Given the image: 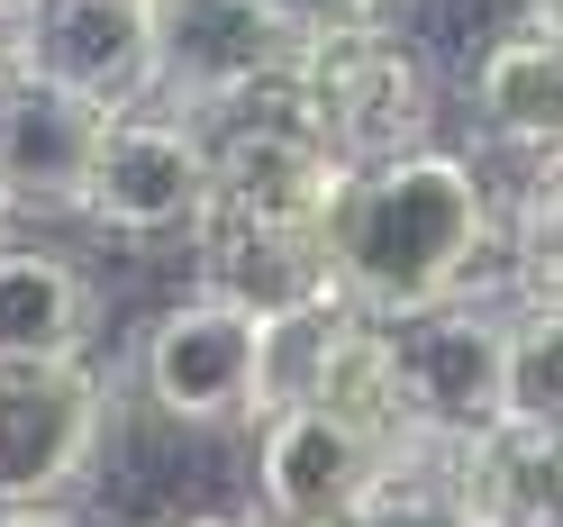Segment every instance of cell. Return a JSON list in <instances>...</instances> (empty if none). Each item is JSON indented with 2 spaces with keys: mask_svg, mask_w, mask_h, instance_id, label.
I'll return each instance as SVG.
<instances>
[{
  "mask_svg": "<svg viewBox=\"0 0 563 527\" xmlns=\"http://www.w3.org/2000/svg\"><path fill=\"white\" fill-rule=\"evenodd\" d=\"M10 74L82 91L91 110L155 100V0H27L10 28Z\"/></svg>",
  "mask_w": 563,
  "mask_h": 527,
  "instance_id": "ba28073f",
  "label": "cell"
},
{
  "mask_svg": "<svg viewBox=\"0 0 563 527\" xmlns=\"http://www.w3.org/2000/svg\"><path fill=\"white\" fill-rule=\"evenodd\" d=\"M509 209L490 173L454 146L364 164L328 219V283L373 319H428L473 300V273L500 255Z\"/></svg>",
  "mask_w": 563,
  "mask_h": 527,
  "instance_id": "6da1fadb",
  "label": "cell"
},
{
  "mask_svg": "<svg viewBox=\"0 0 563 527\" xmlns=\"http://www.w3.org/2000/svg\"><path fill=\"white\" fill-rule=\"evenodd\" d=\"M0 10H27V0H0Z\"/></svg>",
  "mask_w": 563,
  "mask_h": 527,
  "instance_id": "603a6c76",
  "label": "cell"
},
{
  "mask_svg": "<svg viewBox=\"0 0 563 527\" xmlns=\"http://www.w3.org/2000/svg\"><path fill=\"white\" fill-rule=\"evenodd\" d=\"M100 292L74 255L37 237H0V364H74L91 355Z\"/></svg>",
  "mask_w": 563,
  "mask_h": 527,
  "instance_id": "7c38bea8",
  "label": "cell"
},
{
  "mask_svg": "<svg viewBox=\"0 0 563 527\" xmlns=\"http://www.w3.org/2000/svg\"><path fill=\"white\" fill-rule=\"evenodd\" d=\"M391 491V454L336 409H273L255 428V509L282 518H373Z\"/></svg>",
  "mask_w": 563,
  "mask_h": 527,
  "instance_id": "30bf717a",
  "label": "cell"
},
{
  "mask_svg": "<svg viewBox=\"0 0 563 527\" xmlns=\"http://www.w3.org/2000/svg\"><path fill=\"white\" fill-rule=\"evenodd\" d=\"M464 100H473V128L527 173L563 164V37L554 28L518 19L509 37H490L464 74Z\"/></svg>",
  "mask_w": 563,
  "mask_h": 527,
  "instance_id": "8fae6325",
  "label": "cell"
},
{
  "mask_svg": "<svg viewBox=\"0 0 563 527\" xmlns=\"http://www.w3.org/2000/svg\"><path fill=\"white\" fill-rule=\"evenodd\" d=\"M291 110L328 155L345 164H400L418 146H437V74L418 28H355V37H309L282 83Z\"/></svg>",
  "mask_w": 563,
  "mask_h": 527,
  "instance_id": "7a4b0ae2",
  "label": "cell"
},
{
  "mask_svg": "<svg viewBox=\"0 0 563 527\" xmlns=\"http://www.w3.org/2000/svg\"><path fill=\"white\" fill-rule=\"evenodd\" d=\"M245 527H364V518H282V509H245Z\"/></svg>",
  "mask_w": 563,
  "mask_h": 527,
  "instance_id": "e0dca14e",
  "label": "cell"
},
{
  "mask_svg": "<svg viewBox=\"0 0 563 527\" xmlns=\"http://www.w3.org/2000/svg\"><path fill=\"white\" fill-rule=\"evenodd\" d=\"M100 128L110 110H91L82 91H55L37 74L0 83V219H82Z\"/></svg>",
  "mask_w": 563,
  "mask_h": 527,
  "instance_id": "9c48e42d",
  "label": "cell"
},
{
  "mask_svg": "<svg viewBox=\"0 0 563 527\" xmlns=\"http://www.w3.org/2000/svg\"><path fill=\"white\" fill-rule=\"evenodd\" d=\"M300 409H336L345 428H364L400 464V454L418 446L409 382H400V328L373 319V309H345V328H336V345H328V364H319V382H309Z\"/></svg>",
  "mask_w": 563,
  "mask_h": 527,
  "instance_id": "4fadbf2b",
  "label": "cell"
},
{
  "mask_svg": "<svg viewBox=\"0 0 563 527\" xmlns=\"http://www.w3.org/2000/svg\"><path fill=\"white\" fill-rule=\"evenodd\" d=\"M282 19V37H355V28H409L418 0H264Z\"/></svg>",
  "mask_w": 563,
  "mask_h": 527,
  "instance_id": "2e32d148",
  "label": "cell"
},
{
  "mask_svg": "<svg viewBox=\"0 0 563 527\" xmlns=\"http://www.w3.org/2000/svg\"><path fill=\"white\" fill-rule=\"evenodd\" d=\"M518 10L537 19V28H554V37H563V0H518Z\"/></svg>",
  "mask_w": 563,
  "mask_h": 527,
  "instance_id": "d6986e66",
  "label": "cell"
},
{
  "mask_svg": "<svg viewBox=\"0 0 563 527\" xmlns=\"http://www.w3.org/2000/svg\"><path fill=\"white\" fill-rule=\"evenodd\" d=\"M155 527H245V509H183V518H155Z\"/></svg>",
  "mask_w": 563,
  "mask_h": 527,
  "instance_id": "ac0fdd59",
  "label": "cell"
},
{
  "mask_svg": "<svg viewBox=\"0 0 563 527\" xmlns=\"http://www.w3.org/2000/svg\"><path fill=\"white\" fill-rule=\"evenodd\" d=\"M500 273L518 309H563V164H537L509 200V237H500Z\"/></svg>",
  "mask_w": 563,
  "mask_h": 527,
  "instance_id": "5bb4252c",
  "label": "cell"
},
{
  "mask_svg": "<svg viewBox=\"0 0 563 527\" xmlns=\"http://www.w3.org/2000/svg\"><path fill=\"white\" fill-rule=\"evenodd\" d=\"M400 328V382H409V418L418 437L464 446L490 428H518L509 418V364H518V309H428V319H391Z\"/></svg>",
  "mask_w": 563,
  "mask_h": 527,
  "instance_id": "52a82bcc",
  "label": "cell"
},
{
  "mask_svg": "<svg viewBox=\"0 0 563 527\" xmlns=\"http://www.w3.org/2000/svg\"><path fill=\"white\" fill-rule=\"evenodd\" d=\"M300 37H282L264 0H155V100L200 128L282 100Z\"/></svg>",
  "mask_w": 563,
  "mask_h": 527,
  "instance_id": "8992f818",
  "label": "cell"
},
{
  "mask_svg": "<svg viewBox=\"0 0 563 527\" xmlns=\"http://www.w3.org/2000/svg\"><path fill=\"white\" fill-rule=\"evenodd\" d=\"M509 418L527 437L563 446V309H518V364H509Z\"/></svg>",
  "mask_w": 563,
  "mask_h": 527,
  "instance_id": "9a60e30c",
  "label": "cell"
},
{
  "mask_svg": "<svg viewBox=\"0 0 563 527\" xmlns=\"http://www.w3.org/2000/svg\"><path fill=\"white\" fill-rule=\"evenodd\" d=\"M119 392L74 364H0V518H64L100 473Z\"/></svg>",
  "mask_w": 563,
  "mask_h": 527,
  "instance_id": "277c9868",
  "label": "cell"
},
{
  "mask_svg": "<svg viewBox=\"0 0 563 527\" xmlns=\"http://www.w3.org/2000/svg\"><path fill=\"white\" fill-rule=\"evenodd\" d=\"M136 400L164 428H264L273 409V309L191 292L136 337Z\"/></svg>",
  "mask_w": 563,
  "mask_h": 527,
  "instance_id": "3957f363",
  "label": "cell"
},
{
  "mask_svg": "<svg viewBox=\"0 0 563 527\" xmlns=\"http://www.w3.org/2000/svg\"><path fill=\"white\" fill-rule=\"evenodd\" d=\"M0 527H74V518H0Z\"/></svg>",
  "mask_w": 563,
  "mask_h": 527,
  "instance_id": "44dd1931",
  "label": "cell"
},
{
  "mask_svg": "<svg viewBox=\"0 0 563 527\" xmlns=\"http://www.w3.org/2000/svg\"><path fill=\"white\" fill-rule=\"evenodd\" d=\"M209 183H219V136L183 110H164V100H136V110H110V128H100L82 219L100 237H128V245L200 237Z\"/></svg>",
  "mask_w": 563,
  "mask_h": 527,
  "instance_id": "5b68a950",
  "label": "cell"
},
{
  "mask_svg": "<svg viewBox=\"0 0 563 527\" xmlns=\"http://www.w3.org/2000/svg\"><path fill=\"white\" fill-rule=\"evenodd\" d=\"M554 482H563V446H554Z\"/></svg>",
  "mask_w": 563,
  "mask_h": 527,
  "instance_id": "7402d4cb",
  "label": "cell"
},
{
  "mask_svg": "<svg viewBox=\"0 0 563 527\" xmlns=\"http://www.w3.org/2000/svg\"><path fill=\"white\" fill-rule=\"evenodd\" d=\"M10 28H19V10H0V64H10Z\"/></svg>",
  "mask_w": 563,
  "mask_h": 527,
  "instance_id": "ffe728a7",
  "label": "cell"
}]
</instances>
